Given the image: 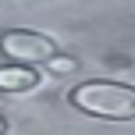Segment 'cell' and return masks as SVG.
I'll return each instance as SVG.
<instances>
[{
    "instance_id": "6da1fadb",
    "label": "cell",
    "mask_w": 135,
    "mask_h": 135,
    "mask_svg": "<svg viewBox=\"0 0 135 135\" xmlns=\"http://www.w3.org/2000/svg\"><path fill=\"white\" fill-rule=\"evenodd\" d=\"M71 103L89 117L103 121H135V85L114 78H93L82 82L71 93Z\"/></svg>"
},
{
    "instance_id": "7a4b0ae2",
    "label": "cell",
    "mask_w": 135,
    "mask_h": 135,
    "mask_svg": "<svg viewBox=\"0 0 135 135\" xmlns=\"http://www.w3.org/2000/svg\"><path fill=\"white\" fill-rule=\"evenodd\" d=\"M0 54L7 57V64L43 68L57 57V43L32 28H7V32H0Z\"/></svg>"
},
{
    "instance_id": "3957f363",
    "label": "cell",
    "mask_w": 135,
    "mask_h": 135,
    "mask_svg": "<svg viewBox=\"0 0 135 135\" xmlns=\"http://www.w3.org/2000/svg\"><path fill=\"white\" fill-rule=\"evenodd\" d=\"M39 85V68L0 64V93H28Z\"/></svg>"
},
{
    "instance_id": "277c9868",
    "label": "cell",
    "mask_w": 135,
    "mask_h": 135,
    "mask_svg": "<svg viewBox=\"0 0 135 135\" xmlns=\"http://www.w3.org/2000/svg\"><path fill=\"white\" fill-rule=\"evenodd\" d=\"M46 68H50V71H57V75H64V71H71V68H75V61H71V57H61V54H57Z\"/></svg>"
},
{
    "instance_id": "5b68a950",
    "label": "cell",
    "mask_w": 135,
    "mask_h": 135,
    "mask_svg": "<svg viewBox=\"0 0 135 135\" xmlns=\"http://www.w3.org/2000/svg\"><path fill=\"white\" fill-rule=\"evenodd\" d=\"M4 132H7V121H4V117H0V135H4Z\"/></svg>"
}]
</instances>
